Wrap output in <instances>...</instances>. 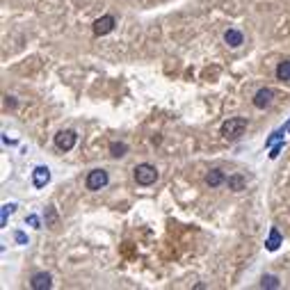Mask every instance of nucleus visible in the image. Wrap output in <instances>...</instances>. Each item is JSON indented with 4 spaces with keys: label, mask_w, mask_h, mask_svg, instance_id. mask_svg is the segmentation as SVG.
<instances>
[{
    "label": "nucleus",
    "mask_w": 290,
    "mask_h": 290,
    "mask_svg": "<svg viewBox=\"0 0 290 290\" xmlns=\"http://www.w3.org/2000/svg\"><path fill=\"white\" fill-rule=\"evenodd\" d=\"M133 174H135V181H137V185H153V183L158 181V169L153 167V165H149V163H142V165H137V167L133 169Z\"/></svg>",
    "instance_id": "1"
},
{
    "label": "nucleus",
    "mask_w": 290,
    "mask_h": 290,
    "mask_svg": "<svg viewBox=\"0 0 290 290\" xmlns=\"http://www.w3.org/2000/svg\"><path fill=\"white\" fill-rule=\"evenodd\" d=\"M245 128H247L245 117H233V119H229V121L222 123V135H224L227 139H236V137H240V135L245 133Z\"/></svg>",
    "instance_id": "2"
},
{
    "label": "nucleus",
    "mask_w": 290,
    "mask_h": 290,
    "mask_svg": "<svg viewBox=\"0 0 290 290\" xmlns=\"http://www.w3.org/2000/svg\"><path fill=\"white\" fill-rule=\"evenodd\" d=\"M85 185H87V190H92V192L103 190V187L108 185V172H105V169H92V172L87 174Z\"/></svg>",
    "instance_id": "3"
},
{
    "label": "nucleus",
    "mask_w": 290,
    "mask_h": 290,
    "mask_svg": "<svg viewBox=\"0 0 290 290\" xmlns=\"http://www.w3.org/2000/svg\"><path fill=\"white\" fill-rule=\"evenodd\" d=\"M76 142H78L76 130H59V133L55 135V147H57L59 151H71V149L76 147Z\"/></svg>",
    "instance_id": "4"
},
{
    "label": "nucleus",
    "mask_w": 290,
    "mask_h": 290,
    "mask_svg": "<svg viewBox=\"0 0 290 290\" xmlns=\"http://www.w3.org/2000/svg\"><path fill=\"white\" fill-rule=\"evenodd\" d=\"M114 25H117V21H114V16H112V14L101 16V19L94 21V35H96V37L110 35V32L114 30Z\"/></svg>",
    "instance_id": "5"
},
{
    "label": "nucleus",
    "mask_w": 290,
    "mask_h": 290,
    "mask_svg": "<svg viewBox=\"0 0 290 290\" xmlns=\"http://www.w3.org/2000/svg\"><path fill=\"white\" fill-rule=\"evenodd\" d=\"M272 99H274V92H272L270 87H263V89H258V92H256L254 105H256L258 110H263V108H267V105L272 103Z\"/></svg>",
    "instance_id": "6"
},
{
    "label": "nucleus",
    "mask_w": 290,
    "mask_h": 290,
    "mask_svg": "<svg viewBox=\"0 0 290 290\" xmlns=\"http://www.w3.org/2000/svg\"><path fill=\"white\" fill-rule=\"evenodd\" d=\"M30 285H32V290H48L53 285V279H50L48 272H37L30 281Z\"/></svg>",
    "instance_id": "7"
},
{
    "label": "nucleus",
    "mask_w": 290,
    "mask_h": 290,
    "mask_svg": "<svg viewBox=\"0 0 290 290\" xmlns=\"http://www.w3.org/2000/svg\"><path fill=\"white\" fill-rule=\"evenodd\" d=\"M50 181V169L48 167H35V172H32V183H35V187H46Z\"/></svg>",
    "instance_id": "8"
},
{
    "label": "nucleus",
    "mask_w": 290,
    "mask_h": 290,
    "mask_svg": "<svg viewBox=\"0 0 290 290\" xmlns=\"http://www.w3.org/2000/svg\"><path fill=\"white\" fill-rule=\"evenodd\" d=\"M224 41H227L231 48H238V46L245 44V37H242L240 30H227V32H224Z\"/></svg>",
    "instance_id": "9"
},
{
    "label": "nucleus",
    "mask_w": 290,
    "mask_h": 290,
    "mask_svg": "<svg viewBox=\"0 0 290 290\" xmlns=\"http://www.w3.org/2000/svg\"><path fill=\"white\" fill-rule=\"evenodd\" d=\"M281 242H283V238H281V233H279V229L276 227H272L270 229V238L265 240V247H267V251H276L281 247Z\"/></svg>",
    "instance_id": "10"
},
{
    "label": "nucleus",
    "mask_w": 290,
    "mask_h": 290,
    "mask_svg": "<svg viewBox=\"0 0 290 290\" xmlns=\"http://www.w3.org/2000/svg\"><path fill=\"white\" fill-rule=\"evenodd\" d=\"M224 181H227V178H224L222 169H210V172L206 174V185H210V187H220Z\"/></svg>",
    "instance_id": "11"
},
{
    "label": "nucleus",
    "mask_w": 290,
    "mask_h": 290,
    "mask_svg": "<svg viewBox=\"0 0 290 290\" xmlns=\"http://www.w3.org/2000/svg\"><path fill=\"white\" fill-rule=\"evenodd\" d=\"M276 80H281V83L290 80V59L279 62V66H276Z\"/></svg>",
    "instance_id": "12"
},
{
    "label": "nucleus",
    "mask_w": 290,
    "mask_h": 290,
    "mask_svg": "<svg viewBox=\"0 0 290 290\" xmlns=\"http://www.w3.org/2000/svg\"><path fill=\"white\" fill-rule=\"evenodd\" d=\"M128 153V147L123 142H112L110 144V156L112 158H123Z\"/></svg>",
    "instance_id": "13"
},
{
    "label": "nucleus",
    "mask_w": 290,
    "mask_h": 290,
    "mask_svg": "<svg viewBox=\"0 0 290 290\" xmlns=\"http://www.w3.org/2000/svg\"><path fill=\"white\" fill-rule=\"evenodd\" d=\"M229 187H231L233 192L245 190V178H242L240 174H233V176H229Z\"/></svg>",
    "instance_id": "14"
},
{
    "label": "nucleus",
    "mask_w": 290,
    "mask_h": 290,
    "mask_svg": "<svg viewBox=\"0 0 290 290\" xmlns=\"http://www.w3.org/2000/svg\"><path fill=\"white\" fill-rule=\"evenodd\" d=\"M261 285L263 288H279V279H276V276H263V281H261Z\"/></svg>",
    "instance_id": "15"
},
{
    "label": "nucleus",
    "mask_w": 290,
    "mask_h": 290,
    "mask_svg": "<svg viewBox=\"0 0 290 290\" xmlns=\"http://www.w3.org/2000/svg\"><path fill=\"white\" fill-rule=\"evenodd\" d=\"M46 224H48V227H55V224H57V212H55V206H48V217H46Z\"/></svg>",
    "instance_id": "16"
},
{
    "label": "nucleus",
    "mask_w": 290,
    "mask_h": 290,
    "mask_svg": "<svg viewBox=\"0 0 290 290\" xmlns=\"http://www.w3.org/2000/svg\"><path fill=\"white\" fill-rule=\"evenodd\" d=\"M14 210H16L14 203H7V206H3V220H0V224H3V227L7 224V215H10V212H14Z\"/></svg>",
    "instance_id": "17"
},
{
    "label": "nucleus",
    "mask_w": 290,
    "mask_h": 290,
    "mask_svg": "<svg viewBox=\"0 0 290 290\" xmlns=\"http://www.w3.org/2000/svg\"><path fill=\"white\" fill-rule=\"evenodd\" d=\"M25 222H28L32 229H39L41 227V222H39V217H37V215H28V220H25Z\"/></svg>",
    "instance_id": "18"
},
{
    "label": "nucleus",
    "mask_w": 290,
    "mask_h": 290,
    "mask_svg": "<svg viewBox=\"0 0 290 290\" xmlns=\"http://www.w3.org/2000/svg\"><path fill=\"white\" fill-rule=\"evenodd\" d=\"M14 238H16V242H19V245H28V236H25L23 231H16Z\"/></svg>",
    "instance_id": "19"
},
{
    "label": "nucleus",
    "mask_w": 290,
    "mask_h": 290,
    "mask_svg": "<svg viewBox=\"0 0 290 290\" xmlns=\"http://www.w3.org/2000/svg\"><path fill=\"white\" fill-rule=\"evenodd\" d=\"M281 135H283V130H276V133L272 135L270 139H267V147H272V144H274V142H279V139H281Z\"/></svg>",
    "instance_id": "20"
},
{
    "label": "nucleus",
    "mask_w": 290,
    "mask_h": 290,
    "mask_svg": "<svg viewBox=\"0 0 290 290\" xmlns=\"http://www.w3.org/2000/svg\"><path fill=\"white\" fill-rule=\"evenodd\" d=\"M281 149H283V144H276V147L272 149V153H270V158H272V160H274V158H276V156H279V153H281Z\"/></svg>",
    "instance_id": "21"
},
{
    "label": "nucleus",
    "mask_w": 290,
    "mask_h": 290,
    "mask_svg": "<svg viewBox=\"0 0 290 290\" xmlns=\"http://www.w3.org/2000/svg\"><path fill=\"white\" fill-rule=\"evenodd\" d=\"M283 133H290V121H288V123H285V126H283Z\"/></svg>",
    "instance_id": "22"
}]
</instances>
